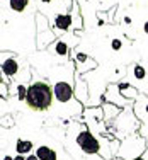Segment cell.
I'll return each instance as SVG.
<instances>
[{
	"instance_id": "cell-1",
	"label": "cell",
	"mask_w": 148,
	"mask_h": 160,
	"mask_svg": "<svg viewBox=\"0 0 148 160\" xmlns=\"http://www.w3.org/2000/svg\"><path fill=\"white\" fill-rule=\"evenodd\" d=\"M53 87L48 82H34L27 87L26 104L32 111H48L53 104Z\"/></svg>"
},
{
	"instance_id": "cell-2",
	"label": "cell",
	"mask_w": 148,
	"mask_h": 160,
	"mask_svg": "<svg viewBox=\"0 0 148 160\" xmlns=\"http://www.w3.org/2000/svg\"><path fill=\"white\" fill-rule=\"evenodd\" d=\"M75 142H77L78 148H80L85 155H99V153H101V150H102L101 142H99V140L89 131V129H82V131L77 135Z\"/></svg>"
},
{
	"instance_id": "cell-3",
	"label": "cell",
	"mask_w": 148,
	"mask_h": 160,
	"mask_svg": "<svg viewBox=\"0 0 148 160\" xmlns=\"http://www.w3.org/2000/svg\"><path fill=\"white\" fill-rule=\"evenodd\" d=\"M53 92H55V99L60 104H68V102H72L75 97L73 87L68 82H63V80H58V82L53 85Z\"/></svg>"
},
{
	"instance_id": "cell-4",
	"label": "cell",
	"mask_w": 148,
	"mask_h": 160,
	"mask_svg": "<svg viewBox=\"0 0 148 160\" xmlns=\"http://www.w3.org/2000/svg\"><path fill=\"white\" fill-rule=\"evenodd\" d=\"M19 62L14 56H9V58H5L2 62V73L5 75V77H14V75L19 73Z\"/></svg>"
},
{
	"instance_id": "cell-5",
	"label": "cell",
	"mask_w": 148,
	"mask_h": 160,
	"mask_svg": "<svg viewBox=\"0 0 148 160\" xmlns=\"http://www.w3.org/2000/svg\"><path fill=\"white\" fill-rule=\"evenodd\" d=\"M72 22H73L72 14H60L55 17V28L60 31H68L72 28Z\"/></svg>"
},
{
	"instance_id": "cell-6",
	"label": "cell",
	"mask_w": 148,
	"mask_h": 160,
	"mask_svg": "<svg viewBox=\"0 0 148 160\" xmlns=\"http://www.w3.org/2000/svg\"><path fill=\"white\" fill-rule=\"evenodd\" d=\"M36 155L39 157V160H58V155L53 148L46 147V145H41L36 148Z\"/></svg>"
},
{
	"instance_id": "cell-7",
	"label": "cell",
	"mask_w": 148,
	"mask_h": 160,
	"mask_svg": "<svg viewBox=\"0 0 148 160\" xmlns=\"http://www.w3.org/2000/svg\"><path fill=\"white\" fill-rule=\"evenodd\" d=\"M32 148H34L32 142H29V140H17L16 142V150H17V153H21V155L31 153Z\"/></svg>"
},
{
	"instance_id": "cell-8",
	"label": "cell",
	"mask_w": 148,
	"mask_h": 160,
	"mask_svg": "<svg viewBox=\"0 0 148 160\" xmlns=\"http://www.w3.org/2000/svg\"><path fill=\"white\" fill-rule=\"evenodd\" d=\"M53 53L58 56H67L68 55V44L63 39H58L55 44H53Z\"/></svg>"
},
{
	"instance_id": "cell-9",
	"label": "cell",
	"mask_w": 148,
	"mask_h": 160,
	"mask_svg": "<svg viewBox=\"0 0 148 160\" xmlns=\"http://www.w3.org/2000/svg\"><path fill=\"white\" fill-rule=\"evenodd\" d=\"M29 5V0H9V7L14 12H24Z\"/></svg>"
},
{
	"instance_id": "cell-10",
	"label": "cell",
	"mask_w": 148,
	"mask_h": 160,
	"mask_svg": "<svg viewBox=\"0 0 148 160\" xmlns=\"http://www.w3.org/2000/svg\"><path fill=\"white\" fill-rule=\"evenodd\" d=\"M133 75H135L136 80H143V78L146 77L145 67H141V65H135V67H133Z\"/></svg>"
},
{
	"instance_id": "cell-11",
	"label": "cell",
	"mask_w": 148,
	"mask_h": 160,
	"mask_svg": "<svg viewBox=\"0 0 148 160\" xmlns=\"http://www.w3.org/2000/svg\"><path fill=\"white\" fill-rule=\"evenodd\" d=\"M26 96H27V87L19 83L17 85V99L19 101H26Z\"/></svg>"
},
{
	"instance_id": "cell-12",
	"label": "cell",
	"mask_w": 148,
	"mask_h": 160,
	"mask_svg": "<svg viewBox=\"0 0 148 160\" xmlns=\"http://www.w3.org/2000/svg\"><path fill=\"white\" fill-rule=\"evenodd\" d=\"M75 60H77L78 65H80V63H87V62H92L85 53H75Z\"/></svg>"
},
{
	"instance_id": "cell-13",
	"label": "cell",
	"mask_w": 148,
	"mask_h": 160,
	"mask_svg": "<svg viewBox=\"0 0 148 160\" xmlns=\"http://www.w3.org/2000/svg\"><path fill=\"white\" fill-rule=\"evenodd\" d=\"M111 48L114 49V51H119V49L123 48V43H121V39H112V41H111Z\"/></svg>"
},
{
	"instance_id": "cell-14",
	"label": "cell",
	"mask_w": 148,
	"mask_h": 160,
	"mask_svg": "<svg viewBox=\"0 0 148 160\" xmlns=\"http://www.w3.org/2000/svg\"><path fill=\"white\" fill-rule=\"evenodd\" d=\"M26 160H39V157H37L36 153H29L27 157H26Z\"/></svg>"
},
{
	"instance_id": "cell-15",
	"label": "cell",
	"mask_w": 148,
	"mask_h": 160,
	"mask_svg": "<svg viewBox=\"0 0 148 160\" xmlns=\"http://www.w3.org/2000/svg\"><path fill=\"white\" fill-rule=\"evenodd\" d=\"M14 160H26V157L21 155V153H17V157H14Z\"/></svg>"
},
{
	"instance_id": "cell-16",
	"label": "cell",
	"mask_w": 148,
	"mask_h": 160,
	"mask_svg": "<svg viewBox=\"0 0 148 160\" xmlns=\"http://www.w3.org/2000/svg\"><path fill=\"white\" fill-rule=\"evenodd\" d=\"M143 31H145V34H148V21L145 22V26H143Z\"/></svg>"
},
{
	"instance_id": "cell-17",
	"label": "cell",
	"mask_w": 148,
	"mask_h": 160,
	"mask_svg": "<svg viewBox=\"0 0 148 160\" xmlns=\"http://www.w3.org/2000/svg\"><path fill=\"white\" fill-rule=\"evenodd\" d=\"M3 160H14V157H10V155H5V157H3Z\"/></svg>"
},
{
	"instance_id": "cell-18",
	"label": "cell",
	"mask_w": 148,
	"mask_h": 160,
	"mask_svg": "<svg viewBox=\"0 0 148 160\" xmlns=\"http://www.w3.org/2000/svg\"><path fill=\"white\" fill-rule=\"evenodd\" d=\"M133 160H145V158H143V155H140V157H136V158H133Z\"/></svg>"
},
{
	"instance_id": "cell-19",
	"label": "cell",
	"mask_w": 148,
	"mask_h": 160,
	"mask_svg": "<svg viewBox=\"0 0 148 160\" xmlns=\"http://www.w3.org/2000/svg\"><path fill=\"white\" fill-rule=\"evenodd\" d=\"M41 2H43V3H49L51 0H41Z\"/></svg>"
},
{
	"instance_id": "cell-20",
	"label": "cell",
	"mask_w": 148,
	"mask_h": 160,
	"mask_svg": "<svg viewBox=\"0 0 148 160\" xmlns=\"http://www.w3.org/2000/svg\"><path fill=\"white\" fill-rule=\"evenodd\" d=\"M145 111H146V114H148V102H146V108H145Z\"/></svg>"
}]
</instances>
